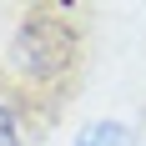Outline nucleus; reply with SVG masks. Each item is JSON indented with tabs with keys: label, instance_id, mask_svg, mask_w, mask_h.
Masks as SVG:
<instances>
[{
	"label": "nucleus",
	"instance_id": "obj_1",
	"mask_svg": "<svg viewBox=\"0 0 146 146\" xmlns=\"http://www.w3.org/2000/svg\"><path fill=\"white\" fill-rule=\"evenodd\" d=\"M71 30H66V20H56V15H35V20H25V25L15 30V45L10 56L15 66L30 76V81H50V76H60L66 66H71Z\"/></svg>",
	"mask_w": 146,
	"mask_h": 146
},
{
	"label": "nucleus",
	"instance_id": "obj_2",
	"mask_svg": "<svg viewBox=\"0 0 146 146\" xmlns=\"http://www.w3.org/2000/svg\"><path fill=\"white\" fill-rule=\"evenodd\" d=\"M76 146H131V136H126V126H116V121H101V126H91Z\"/></svg>",
	"mask_w": 146,
	"mask_h": 146
},
{
	"label": "nucleus",
	"instance_id": "obj_3",
	"mask_svg": "<svg viewBox=\"0 0 146 146\" xmlns=\"http://www.w3.org/2000/svg\"><path fill=\"white\" fill-rule=\"evenodd\" d=\"M15 141H20V136H15V111L0 101V146H15Z\"/></svg>",
	"mask_w": 146,
	"mask_h": 146
}]
</instances>
